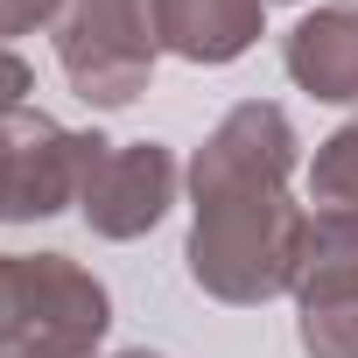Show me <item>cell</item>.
Instances as JSON below:
<instances>
[{"instance_id": "cell-13", "label": "cell", "mask_w": 358, "mask_h": 358, "mask_svg": "<svg viewBox=\"0 0 358 358\" xmlns=\"http://www.w3.org/2000/svg\"><path fill=\"white\" fill-rule=\"evenodd\" d=\"M106 358H162V351H148V344H134V351H106Z\"/></svg>"}, {"instance_id": "cell-3", "label": "cell", "mask_w": 358, "mask_h": 358, "mask_svg": "<svg viewBox=\"0 0 358 358\" xmlns=\"http://www.w3.org/2000/svg\"><path fill=\"white\" fill-rule=\"evenodd\" d=\"M57 71L92 113H120L148 92L162 64L155 0H64L57 15Z\"/></svg>"}, {"instance_id": "cell-10", "label": "cell", "mask_w": 358, "mask_h": 358, "mask_svg": "<svg viewBox=\"0 0 358 358\" xmlns=\"http://www.w3.org/2000/svg\"><path fill=\"white\" fill-rule=\"evenodd\" d=\"M295 344H302V358H358V302L351 309H302Z\"/></svg>"}, {"instance_id": "cell-11", "label": "cell", "mask_w": 358, "mask_h": 358, "mask_svg": "<svg viewBox=\"0 0 358 358\" xmlns=\"http://www.w3.org/2000/svg\"><path fill=\"white\" fill-rule=\"evenodd\" d=\"M57 15H64V0H0V50H15L36 29H57Z\"/></svg>"}, {"instance_id": "cell-6", "label": "cell", "mask_w": 358, "mask_h": 358, "mask_svg": "<svg viewBox=\"0 0 358 358\" xmlns=\"http://www.w3.org/2000/svg\"><path fill=\"white\" fill-rule=\"evenodd\" d=\"M281 71L316 106H358V0L302 8L281 36Z\"/></svg>"}, {"instance_id": "cell-1", "label": "cell", "mask_w": 358, "mask_h": 358, "mask_svg": "<svg viewBox=\"0 0 358 358\" xmlns=\"http://www.w3.org/2000/svg\"><path fill=\"white\" fill-rule=\"evenodd\" d=\"M295 120L274 99H239L190 155V239H183V274L197 295L225 309H260L288 295L295 281V239H302V204H295Z\"/></svg>"}, {"instance_id": "cell-7", "label": "cell", "mask_w": 358, "mask_h": 358, "mask_svg": "<svg viewBox=\"0 0 358 358\" xmlns=\"http://www.w3.org/2000/svg\"><path fill=\"white\" fill-rule=\"evenodd\" d=\"M155 36L162 57L225 71L267 36V0H155Z\"/></svg>"}, {"instance_id": "cell-14", "label": "cell", "mask_w": 358, "mask_h": 358, "mask_svg": "<svg viewBox=\"0 0 358 358\" xmlns=\"http://www.w3.org/2000/svg\"><path fill=\"white\" fill-rule=\"evenodd\" d=\"M267 8H295V0H267Z\"/></svg>"}, {"instance_id": "cell-8", "label": "cell", "mask_w": 358, "mask_h": 358, "mask_svg": "<svg viewBox=\"0 0 358 358\" xmlns=\"http://www.w3.org/2000/svg\"><path fill=\"white\" fill-rule=\"evenodd\" d=\"M295 309H351L358 302V211H309L295 239Z\"/></svg>"}, {"instance_id": "cell-5", "label": "cell", "mask_w": 358, "mask_h": 358, "mask_svg": "<svg viewBox=\"0 0 358 358\" xmlns=\"http://www.w3.org/2000/svg\"><path fill=\"white\" fill-rule=\"evenodd\" d=\"M78 169H85V134L15 106L0 113V225H36L57 211H78Z\"/></svg>"}, {"instance_id": "cell-4", "label": "cell", "mask_w": 358, "mask_h": 358, "mask_svg": "<svg viewBox=\"0 0 358 358\" xmlns=\"http://www.w3.org/2000/svg\"><path fill=\"white\" fill-rule=\"evenodd\" d=\"M176 190H183V162H176L169 141H106V134H85L78 218L99 239H113V246L148 239L176 211Z\"/></svg>"}, {"instance_id": "cell-2", "label": "cell", "mask_w": 358, "mask_h": 358, "mask_svg": "<svg viewBox=\"0 0 358 358\" xmlns=\"http://www.w3.org/2000/svg\"><path fill=\"white\" fill-rule=\"evenodd\" d=\"M113 295L71 253H0V358H99Z\"/></svg>"}, {"instance_id": "cell-9", "label": "cell", "mask_w": 358, "mask_h": 358, "mask_svg": "<svg viewBox=\"0 0 358 358\" xmlns=\"http://www.w3.org/2000/svg\"><path fill=\"white\" fill-rule=\"evenodd\" d=\"M309 204L316 211H358V120L330 127L309 155Z\"/></svg>"}, {"instance_id": "cell-12", "label": "cell", "mask_w": 358, "mask_h": 358, "mask_svg": "<svg viewBox=\"0 0 358 358\" xmlns=\"http://www.w3.org/2000/svg\"><path fill=\"white\" fill-rule=\"evenodd\" d=\"M29 92H36V71H29V57H22V50H0V113L29 106Z\"/></svg>"}]
</instances>
